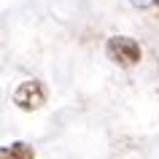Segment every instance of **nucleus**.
<instances>
[{"label": "nucleus", "mask_w": 159, "mask_h": 159, "mask_svg": "<svg viewBox=\"0 0 159 159\" xmlns=\"http://www.w3.org/2000/svg\"><path fill=\"white\" fill-rule=\"evenodd\" d=\"M154 6H159V0H154Z\"/></svg>", "instance_id": "5"}, {"label": "nucleus", "mask_w": 159, "mask_h": 159, "mask_svg": "<svg viewBox=\"0 0 159 159\" xmlns=\"http://www.w3.org/2000/svg\"><path fill=\"white\" fill-rule=\"evenodd\" d=\"M105 57L111 62H116L119 67H132L140 62L143 51H140V43L132 35H111L105 41Z\"/></svg>", "instance_id": "1"}, {"label": "nucleus", "mask_w": 159, "mask_h": 159, "mask_svg": "<svg viewBox=\"0 0 159 159\" xmlns=\"http://www.w3.org/2000/svg\"><path fill=\"white\" fill-rule=\"evenodd\" d=\"M0 159H35V151H33V146H27V143L16 140V143L3 146V151H0Z\"/></svg>", "instance_id": "3"}, {"label": "nucleus", "mask_w": 159, "mask_h": 159, "mask_svg": "<svg viewBox=\"0 0 159 159\" xmlns=\"http://www.w3.org/2000/svg\"><path fill=\"white\" fill-rule=\"evenodd\" d=\"M129 3H132L135 8H148V6L154 3V0H129Z\"/></svg>", "instance_id": "4"}, {"label": "nucleus", "mask_w": 159, "mask_h": 159, "mask_svg": "<svg viewBox=\"0 0 159 159\" xmlns=\"http://www.w3.org/2000/svg\"><path fill=\"white\" fill-rule=\"evenodd\" d=\"M11 100L19 111L25 113H33V111H41L46 105V89H43L41 81H22V84L14 89Z\"/></svg>", "instance_id": "2"}]
</instances>
